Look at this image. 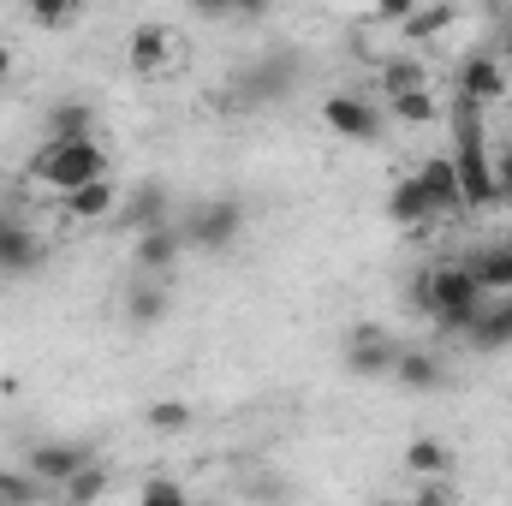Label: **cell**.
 I'll return each mask as SVG.
<instances>
[{
  "label": "cell",
  "mask_w": 512,
  "mask_h": 506,
  "mask_svg": "<svg viewBox=\"0 0 512 506\" xmlns=\"http://www.w3.org/2000/svg\"><path fill=\"white\" fill-rule=\"evenodd\" d=\"M292 90H298V54H286V48L256 54L251 66L233 78V96L251 102V108H274V102H286Z\"/></svg>",
  "instance_id": "obj_4"
},
{
  "label": "cell",
  "mask_w": 512,
  "mask_h": 506,
  "mask_svg": "<svg viewBox=\"0 0 512 506\" xmlns=\"http://www.w3.org/2000/svg\"><path fill=\"white\" fill-rule=\"evenodd\" d=\"M322 126L334 137H346V143H382L387 114L358 90H334V96H322Z\"/></svg>",
  "instance_id": "obj_5"
},
{
  "label": "cell",
  "mask_w": 512,
  "mask_h": 506,
  "mask_svg": "<svg viewBox=\"0 0 512 506\" xmlns=\"http://www.w3.org/2000/svg\"><path fill=\"white\" fill-rule=\"evenodd\" d=\"M417 185H423V197H429V209H435V215H465V197H459V167H453V155H429V161L417 167Z\"/></svg>",
  "instance_id": "obj_13"
},
{
  "label": "cell",
  "mask_w": 512,
  "mask_h": 506,
  "mask_svg": "<svg viewBox=\"0 0 512 506\" xmlns=\"http://www.w3.org/2000/svg\"><path fill=\"white\" fill-rule=\"evenodd\" d=\"M453 24H459V6H453V0H435V6H411V12H405V24H399V42H405V48H423V42L447 36Z\"/></svg>",
  "instance_id": "obj_15"
},
{
  "label": "cell",
  "mask_w": 512,
  "mask_h": 506,
  "mask_svg": "<svg viewBox=\"0 0 512 506\" xmlns=\"http://www.w3.org/2000/svg\"><path fill=\"white\" fill-rule=\"evenodd\" d=\"M465 346H471V352H507V346H512V298H495V304H483V316L471 322Z\"/></svg>",
  "instance_id": "obj_17"
},
{
  "label": "cell",
  "mask_w": 512,
  "mask_h": 506,
  "mask_svg": "<svg viewBox=\"0 0 512 506\" xmlns=\"http://www.w3.org/2000/svg\"><path fill=\"white\" fill-rule=\"evenodd\" d=\"M120 227H126L131 239L137 233H155V227H167L173 221V191L161 185V179H143V185H131L126 197H120V215H114Z\"/></svg>",
  "instance_id": "obj_10"
},
{
  "label": "cell",
  "mask_w": 512,
  "mask_h": 506,
  "mask_svg": "<svg viewBox=\"0 0 512 506\" xmlns=\"http://www.w3.org/2000/svg\"><path fill=\"white\" fill-rule=\"evenodd\" d=\"M24 18H30L36 30H72V24L84 18V6H48V0H36V6H24Z\"/></svg>",
  "instance_id": "obj_29"
},
{
  "label": "cell",
  "mask_w": 512,
  "mask_h": 506,
  "mask_svg": "<svg viewBox=\"0 0 512 506\" xmlns=\"http://www.w3.org/2000/svg\"><path fill=\"white\" fill-rule=\"evenodd\" d=\"M0 501L6 506H42L48 501V489H42L24 465H0Z\"/></svg>",
  "instance_id": "obj_25"
},
{
  "label": "cell",
  "mask_w": 512,
  "mask_h": 506,
  "mask_svg": "<svg viewBox=\"0 0 512 506\" xmlns=\"http://www.w3.org/2000/svg\"><path fill=\"white\" fill-rule=\"evenodd\" d=\"M393 381H399L405 393H435V387L447 381V370H441V358H435V352H423V346H399Z\"/></svg>",
  "instance_id": "obj_18"
},
{
  "label": "cell",
  "mask_w": 512,
  "mask_h": 506,
  "mask_svg": "<svg viewBox=\"0 0 512 506\" xmlns=\"http://www.w3.org/2000/svg\"><path fill=\"white\" fill-rule=\"evenodd\" d=\"M42 262H48V245H42L24 221H12V227L0 233V274H6V280H24V274H36Z\"/></svg>",
  "instance_id": "obj_14"
},
{
  "label": "cell",
  "mask_w": 512,
  "mask_h": 506,
  "mask_svg": "<svg viewBox=\"0 0 512 506\" xmlns=\"http://www.w3.org/2000/svg\"><path fill=\"white\" fill-rule=\"evenodd\" d=\"M96 137V108L90 102H54L48 108V143H90Z\"/></svg>",
  "instance_id": "obj_21"
},
{
  "label": "cell",
  "mask_w": 512,
  "mask_h": 506,
  "mask_svg": "<svg viewBox=\"0 0 512 506\" xmlns=\"http://www.w3.org/2000/svg\"><path fill=\"white\" fill-rule=\"evenodd\" d=\"M191 506H221V501H191Z\"/></svg>",
  "instance_id": "obj_35"
},
{
  "label": "cell",
  "mask_w": 512,
  "mask_h": 506,
  "mask_svg": "<svg viewBox=\"0 0 512 506\" xmlns=\"http://www.w3.org/2000/svg\"><path fill=\"white\" fill-rule=\"evenodd\" d=\"M6 227H12V209H0V233H6Z\"/></svg>",
  "instance_id": "obj_34"
},
{
  "label": "cell",
  "mask_w": 512,
  "mask_h": 506,
  "mask_svg": "<svg viewBox=\"0 0 512 506\" xmlns=\"http://www.w3.org/2000/svg\"><path fill=\"white\" fill-rule=\"evenodd\" d=\"M251 501H262V506H286V501H292V489H286L280 477H262V483H251Z\"/></svg>",
  "instance_id": "obj_31"
},
{
  "label": "cell",
  "mask_w": 512,
  "mask_h": 506,
  "mask_svg": "<svg viewBox=\"0 0 512 506\" xmlns=\"http://www.w3.org/2000/svg\"><path fill=\"white\" fill-rule=\"evenodd\" d=\"M120 197H126V191H120L114 179H96V185L60 197V215H66L72 227H96V221H114V215H120Z\"/></svg>",
  "instance_id": "obj_12"
},
{
  "label": "cell",
  "mask_w": 512,
  "mask_h": 506,
  "mask_svg": "<svg viewBox=\"0 0 512 506\" xmlns=\"http://www.w3.org/2000/svg\"><path fill=\"white\" fill-rule=\"evenodd\" d=\"M126 60H131L137 78H161V72H173V66H179V30L161 24V18L137 24V30L126 36Z\"/></svg>",
  "instance_id": "obj_8"
},
{
  "label": "cell",
  "mask_w": 512,
  "mask_h": 506,
  "mask_svg": "<svg viewBox=\"0 0 512 506\" xmlns=\"http://www.w3.org/2000/svg\"><path fill=\"white\" fill-rule=\"evenodd\" d=\"M191 423H197V411L185 399H155L149 405V429H161V435H185Z\"/></svg>",
  "instance_id": "obj_27"
},
{
  "label": "cell",
  "mask_w": 512,
  "mask_h": 506,
  "mask_svg": "<svg viewBox=\"0 0 512 506\" xmlns=\"http://www.w3.org/2000/svg\"><path fill=\"white\" fill-rule=\"evenodd\" d=\"M405 477H417V483H447V477H453V447L435 441V435H417V441L405 447Z\"/></svg>",
  "instance_id": "obj_16"
},
{
  "label": "cell",
  "mask_w": 512,
  "mask_h": 506,
  "mask_svg": "<svg viewBox=\"0 0 512 506\" xmlns=\"http://www.w3.org/2000/svg\"><path fill=\"white\" fill-rule=\"evenodd\" d=\"M179 256H185V233H179V221H167V227L131 239V262H137L143 280H167V274L179 268Z\"/></svg>",
  "instance_id": "obj_11"
},
{
  "label": "cell",
  "mask_w": 512,
  "mask_h": 506,
  "mask_svg": "<svg viewBox=\"0 0 512 506\" xmlns=\"http://www.w3.org/2000/svg\"><path fill=\"white\" fill-rule=\"evenodd\" d=\"M12 66H18V54H12V48L0 42V84H12Z\"/></svg>",
  "instance_id": "obj_33"
},
{
  "label": "cell",
  "mask_w": 512,
  "mask_h": 506,
  "mask_svg": "<svg viewBox=\"0 0 512 506\" xmlns=\"http://www.w3.org/2000/svg\"><path fill=\"white\" fill-rule=\"evenodd\" d=\"M137 506H191V495H185L179 477H149V483L137 489Z\"/></svg>",
  "instance_id": "obj_28"
},
{
  "label": "cell",
  "mask_w": 512,
  "mask_h": 506,
  "mask_svg": "<svg viewBox=\"0 0 512 506\" xmlns=\"http://www.w3.org/2000/svg\"><path fill=\"white\" fill-rule=\"evenodd\" d=\"M167 310H173V298H167L161 280H137V286H126V322L131 328H161Z\"/></svg>",
  "instance_id": "obj_20"
},
{
  "label": "cell",
  "mask_w": 512,
  "mask_h": 506,
  "mask_svg": "<svg viewBox=\"0 0 512 506\" xmlns=\"http://www.w3.org/2000/svg\"><path fill=\"white\" fill-rule=\"evenodd\" d=\"M411 298L441 322V334H471V322L483 316V304H489V292L477 286V274H471V262H441V268H423L417 280H411Z\"/></svg>",
  "instance_id": "obj_1"
},
{
  "label": "cell",
  "mask_w": 512,
  "mask_h": 506,
  "mask_svg": "<svg viewBox=\"0 0 512 506\" xmlns=\"http://www.w3.org/2000/svg\"><path fill=\"white\" fill-rule=\"evenodd\" d=\"M30 179L60 191V197H72V191H84L96 179H114V161H108V149L96 137L90 143H42L30 155Z\"/></svg>",
  "instance_id": "obj_2"
},
{
  "label": "cell",
  "mask_w": 512,
  "mask_h": 506,
  "mask_svg": "<svg viewBox=\"0 0 512 506\" xmlns=\"http://www.w3.org/2000/svg\"><path fill=\"white\" fill-rule=\"evenodd\" d=\"M411 90H435V84H429V60L399 48V54L382 66V96L393 102V96H411Z\"/></svg>",
  "instance_id": "obj_22"
},
{
  "label": "cell",
  "mask_w": 512,
  "mask_h": 506,
  "mask_svg": "<svg viewBox=\"0 0 512 506\" xmlns=\"http://www.w3.org/2000/svg\"><path fill=\"white\" fill-rule=\"evenodd\" d=\"M453 84H459V102H471V108H495V102L507 96V66L495 60V48H477V54L459 60Z\"/></svg>",
  "instance_id": "obj_9"
},
{
  "label": "cell",
  "mask_w": 512,
  "mask_h": 506,
  "mask_svg": "<svg viewBox=\"0 0 512 506\" xmlns=\"http://www.w3.org/2000/svg\"><path fill=\"white\" fill-rule=\"evenodd\" d=\"M0 506H6V501H0Z\"/></svg>",
  "instance_id": "obj_36"
},
{
  "label": "cell",
  "mask_w": 512,
  "mask_h": 506,
  "mask_svg": "<svg viewBox=\"0 0 512 506\" xmlns=\"http://www.w3.org/2000/svg\"><path fill=\"white\" fill-rule=\"evenodd\" d=\"M393 364H399V340L382 322H358L346 334V370L358 381H393Z\"/></svg>",
  "instance_id": "obj_6"
},
{
  "label": "cell",
  "mask_w": 512,
  "mask_h": 506,
  "mask_svg": "<svg viewBox=\"0 0 512 506\" xmlns=\"http://www.w3.org/2000/svg\"><path fill=\"white\" fill-rule=\"evenodd\" d=\"M387 108H393V120H399V126H435V120H441V102H435V90H411V96H393Z\"/></svg>",
  "instance_id": "obj_26"
},
{
  "label": "cell",
  "mask_w": 512,
  "mask_h": 506,
  "mask_svg": "<svg viewBox=\"0 0 512 506\" xmlns=\"http://www.w3.org/2000/svg\"><path fill=\"white\" fill-rule=\"evenodd\" d=\"M471 274H477V286H483V292L512 298V245H501V251H483L477 262H471Z\"/></svg>",
  "instance_id": "obj_24"
},
{
  "label": "cell",
  "mask_w": 512,
  "mask_h": 506,
  "mask_svg": "<svg viewBox=\"0 0 512 506\" xmlns=\"http://www.w3.org/2000/svg\"><path fill=\"white\" fill-rule=\"evenodd\" d=\"M489 167H495V197L512 203V143H501V149L489 155Z\"/></svg>",
  "instance_id": "obj_30"
},
{
  "label": "cell",
  "mask_w": 512,
  "mask_h": 506,
  "mask_svg": "<svg viewBox=\"0 0 512 506\" xmlns=\"http://www.w3.org/2000/svg\"><path fill=\"white\" fill-rule=\"evenodd\" d=\"M179 233H185V251H209V256L233 251L245 239V203L239 197H209L179 221Z\"/></svg>",
  "instance_id": "obj_3"
},
{
  "label": "cell",
  "mask_w": 512,
  "mask_h": 506,
  "mask_svg": "<svg viewBox=\"0 0 512 506\" xmlns=\"http://www.w3.org/2000/svg\"><path fill=\"white\" fill-rule=\"evenodd\" d=\"M84 465H96V453H90L84 441H66V435H60V441H36V447L24 453V471H30L42 489H54V495H60Z\"/></svg>",
  "instance_id": "obj_7"
},
{
  "label": "cell",
  "mask_w": 512,
  "mask_h": 506,
  "mask_svg": "<svg viewBox=\"0 0 512 506\" xmlns=\"http://www.w3.org/2000/svg\"><path fill=\"white\" fill-rule=\"evenodd\" d=\"M108 489H114V471L96 459V465H84V471H78V477L60 489V506H96L102 495H108Z\"/></svg>",
  "instance_id": "obj_23"
},
{
  "label": "cell",
  "mask_w": 512,
  "mask_h": 506,
  "mask_svg": "<svg viewBox=\"0 0 512 506\" xmlns=\"http://www.w3.org/2000/svg\"><path fill=\"white\" fill-rule=\"evenodd\" d=\"M453 501H459V495H453V477H447V483H423V495L411 506H453Z\"/></svg>",
  "instance_id": "obj_32"
},
{
  "label": "cell",
  "mask_w": 512,
  "mask_h": 506,
  "mask_svg": "<svg viewBox=\"0 0 512 506\" xmlns=\"http://www.w3.org/2000/svg\"><path fill=\"white\" fill-rule=\"evenodd\" d=\"M387 221H393V227H429V221H435V209H429L417 173L393 179V191H387Z\"/></svg>",
  "instance_id": "obj_19"
}]
</instances>
